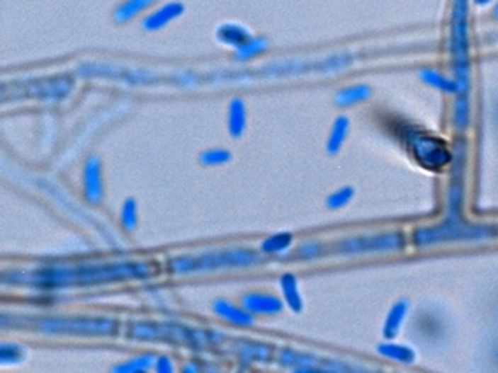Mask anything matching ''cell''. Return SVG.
Masks as SVG:
<instances>
[{
  "mask_svg": "<svg viewBox=\"0 0 498 373\" xmlns=\"http://www.w3.org/2000/svg\"><path fill=\"white\" fill-rule=\"evenodd\" d=\"M267 47H268L267 39H264V37H251L244 46L235 50V58H237L239 62L251 60V58L256 57V54H261L264 51H267Z\"/></svg>",
  "mask_w": 498,
  "mask_h": 373,
  "instance_id": "20",
  "label": "cell"
},
{
  "mask_svg": "<svg viewBox=\"0 0 498 373\" xmlns=\"http://www.w3.org/2000/svg\"><path fill=\"white\" fill-rule=\"evenodd\" d=\"M241 349H239V354H241L244 360H256V361H267L271 357V350L268 347L260 345V343H249V342H242Z\"/></svg>",
  "mask_w": 498,
  "mask_h": 373,
  "instance_id": "25",
  "label": "cell"
},
{
  "mask_svg": "<svg viewBox=\"0 0 498 373\" xmlns=\"http://www.w3.org/2000/svg\"><path fill=\"white\" fill-rule=\"evenodd\" d=\"M154 367H157V372L160 373H171L174 368H172V361L169 360L167 356H162L158 357L157 363H154Z\"/></svg>",
  "mask_w": 498,
  "mask_h": 373,
  "instance_id": "31",
  "label": "cell"
},
{
  "mask_svg": "<svg viewBox=\"0 0 498 373\" xmlns=\"http://www.w3.org/2000/svg\"><path fill=\"white\" fill-rule=\"evenodd\" d=\"M153 356L151 354H144V356L135 357V360L127 361V363H121L118 367L113 368V372H121V373H139V372H146L153 367Z\"/></svg>",
  "mask_w": 498,
  "mask_h": 373,
  "instance_id": "23",
  "label": "cell"
},
{
  "mask_svg": "<svg viewBox=\"0 0 498 373\" xmlns=\"http://www.w3.org/2000/svg\"><path fill=\"white\" fill-rule=\"evenodd\" d=\"M246 128V105L241 98H234L228 105V132L232 137H241Z\"/></svg>",
  "mask_w": 498,
  "mask_h": 373,
  "instance_id": "15",
  "label": "cell"
},
{
  "mask_svg": "<svg viewBox=\"0 0 498 373\" xmlns=\"http://www.w3.org/2000/svg\"><path fill=\"white\" fill-rule=\"evenodd\" d=\"M291 242H293V237L290 234H278L265 239L261 242L260 249L264 254H281L291 246Z\"/></svg>",
  "mask_w": 498,
  "mask_h": 373,
  "instance_id": "22",
  "label": "cell"
},
{
  "mask_svg": "<svg viewBox=\"0 0 498 373\" xmlns=\"http://www.w3.org/2000/svg\"><path fill=\"white\" fill-rule=\"evenodd\" d=\"M470 121V105H468L467 93H460V98L455 103V123L460 130H465Z\"/></svg>",
  "mask_w": 498,
  "mask_h": 373,
  "instance_id": "26",
  "label": "cell"
},
{
  "mask_svg": "<svg viewBox=\"0 0 498 373\" xmlns=\"http://www.w3.org/2000/svg\"><path fill=\"white\" fill-rule=\"evenodd\" d=\"M353 195H355L353 188L349 186L341 188V190H337L335 193H332L330 197L327 198V205L330 207V209H341V207L348 205L349 202H351Z\"/></svg>",
  "mask_w": 498,
  "mask_h": 373,
  "instance_id": "28",
  "label": "cell"
},
{
  "mask_svg": "<svg viewBox=\"0 0 498 373\" xmlns=\"http://www.w3.org/2000/svg\"><path fill=\"white\" fill-rule=\"evenodd\" d=\"M23 360V349L16 343H2L0 347V361L2 365H14Z\"/></svg>",
  "mask_w": 498,
  "mask_h": 373,
  "instance_id": "27",
  "label": "cell"
},
{
  "mask_svg": "<svg viewBox=\"0 0 498 373\" xmlns=\"http://www.w3.org/2000/svg\"><path fill=\"white\" fill-rule=\"evenodd\" d=\"M120 221H121V226H123L127 231H132L135 226H137V204H135L134 198H127V200L123 202Z\"/></svg>",
  "mask_w": 498,
  "mask_h": 373,
  "instance_id": "24",
  "label": "cell"
},
{
  "mask_svg": "<svg viewBox=\"0 0 498 373\" xmlns=\"http://www.w3.org/2000/svg\"><path fill=\"white\" fill-rule=\"evenodd\" d=\"M495 16L498 18V4H497V7H495Z\"/></svg>",
  "mask_w": 498,
  "mask_h": 373,
  "instance_id": "33",
  "label": "cell"
},
{
  "mask_svg": "<svg viewBox=\"0 0 498 373\" xmlns=\"http://www.w3.org/2000/svg\"><path fill=\"white\" fill-rule=\"evenodd\" d=\"M349 132V120L346 116L337 117V120L334 121V127H332L330 137H328V142H327V151L330 154H337L339 149H341L342 142L346 140V137H348Z\"/></svg>",
  "mask_w": 498,
  "mask_h": 373,
  "instance_id": "19",
  "label": "cell"
},
{
  "mask_svg": "<svg viewBox=\"0 0 498 373\" xmlns=\"http://www.w3.org/2000/svg\"><path fill=\"white\" fill-rule=\"evenodd\" d=\"M83 191L88 204L97 205L102 202L104 186H102V165L97 156H90L83 168Z\"/></svg>",
  "mask_w": 498,
  "mask_h": 373,
  "instance_id": "8",
  "label": "cell"
},
{
  "mask_svg": "<svg viewBox=\"0 0 498 373\" xmlns=\"http://www.w3.org/2000/svg\"><path fill=\"white\" fill-rule=\"evenodd\" d=\"M37 328L47 333L72 335H113L116 323L111 319H90V317H44L37 321Z\"/></svg>",
  "mask_w": 498,
  "mask_h": 373,
  "instance_id": "5",
  "label": "cell"
},
{
  "mask_svg": "<svg viewBox=\"0 0 498 373\" xmlns=\"http://www.w3.org/2000/svg\"><path fill=\"white\" fill-rule=\"evenodd\" d=\"M279 282H281L283 297H285L288 306H290L293 312H297V314L302 312V309H304V302H302L300 289H298L297 277L291 275V273H285Z\"/></svg>",
  "mask_w": 498,
  "mask_h": 373,
  "instance_id": "14",
  "label": "cell"
},
{
  "mask_svg": "<svg viewBox=\"0 0 498 373\" xmlns=\"http://www.w3.org/2000/svg\"><path fill=\"white\" fill-rule=\"evenodd\" d=\"M474 2L477 4V6H486V4H489L492 0H474Z\"/></svg>",
  "mask_w": 498,
  "mask_h": 373,
  "instance_id": "32",
  "label": "cell"
},
{
  "mask_svg": "<svg viewBox=\"0 0 498 373\" xmlns=\"http://www.w3.org/2000/svg\"><path fill=\"white\" fill-rule=\"evenodd\" d=\"M151 273V265L139 261H123V263H94L79 267H46L35 272H13L9 275L18 277L14 282L32 284L37 287H64L72 284H104L113 280L146 277Z\"/></svg>",
  "mask_w": 498,
  "mask_h": 373,
  "instance_id": "1",
  "label": "cell"
},
{
  "mask_svg": "<svg viewBox=\"0 0 498 373\" xmlns=\"http://www.w3.org/2000/svg\"><path fill=\"white\" fill-rule=\"evenodd\" d=\"M184 11V6L181 2H169L165 4V6H162L160 9H157L154 13L147 14L146 18L141 21V27L144 30H160V28H164L165 25L171 23L172 20H176V18L181 16Z\"/></svg>",
  "mask_w": 498,
  "mask_h": 373,
  "instance_id": "10",
  "label": "cell"
},
{
  "mask_svg": "<svg viewBox=\"0 0 498 373\" xmlns=\"http://www.w3.org/2000/svg\"><path fill=\"white\" fill-rule=\"evenodd\" d=\"M261 263L258 254L246 249L216 251L198 256H179L169 261V268L174 273H200L221 270V268H246Z\"/></svg>",
  "mask_w": 498,
  "mask_h": 373,
  "instance_id": "2",
  "label": "cell"
},
{
  "mask_svg": "<svg viewBox=\"0 0 498 373\" xmlns=\"http://www.w3.org/2000/svg\"><path fill=\"white\" fill-rule=\"evenodd\" d=\"M468 0H455L451 18V57L456 74V93L468 91Z\"/></svg>",
  "mask_w": 498,
  "mask_h": 373,
  "instance_id": "3",
  "label": "cell"
},
{
  "mask_svg": "<svg viewBox=\"0 0 498 373\" xmlns=\"http://www.w3.org/2000/svg\"><path fill=\"white\" fill-rule=\"evenodd\" d=\"M378 352L388 360L397 361V363L411 365L416 361L414 350L407 345H398V343H381L378 347Z\"/></svg>",
  "mask_w": 498,
  "mask_h": 373,
  "instance_id": "16",
  "label": "cell"
},
{
  "mask_svg": "<svg viewBox=\"0 0 498 373\" xmlns=\"http://www.w3.org/2000/svg\"><path fill=\"white\" fill-rule=\"evenodd\" d=\"M400 234H381L374 237L348 239L339 242L337 251L342 254H363V253H390L402 247Z\"/></svg>",
  "mask_w": 498,
  "mask_h": 373,
  "instance_id": "6",
  "label": "cell"
},
{
  "mask_svg": "<svg viewBox=\"0 0 498 373\" xmlns=\"http://www.w3.org/2000/svg\"><path fill=\"white\" fill-rule=\"evenodd\" d=\"M216 39L223 46H230L239 50L251 39L249 30L239 23H223L216 28Z\"/></svg>",
  "mask_w": 498,
  "mask_h": 373,
  "instance_id": "12",
  "label": "cell"
},
{
  "mask_svg": "<svg viewBox=\"0 0 498 373\" xmlns=\"http://www.w3.org/2000/svg\"><path fill=\"white\" fill-rule=\"evenodd\" d=\"M368 95H370V88L367 84H355V86L344 88V90L339 91L335 95V103L341 107H348V105H355L358 102L367 101Z\"/></svg>",
  "mask_w": 498,
  "mask_h": 373,
  "instance_id": "17",
  "label": "cell"
},
{
  "mask_svg": "<svg viewBox=\"0 0 498 373\" xmlns=\"http://www.w3.org/2000/svg\"><path fill=\"white\" fill-rule=\"evenodd\" d=\"M213 310L216 316H220L221 319L228 321V323L235 324V326H253L254 323L253 314L248 312L244 306L239 309V306L228 304V302L225 300H214Z\"/></svg>",
  "mask_w": 498,
  "mask_h": 373,
  "instance_id": "11",
  "label": "cell"
},
{
  "mask_svg": "<svg viewBox=\"0 0 498 373\" xmlns=\"http://www.w3.org/2000/svg\"><path fill=\"white\" fill-rule=\"evenodd\" d=\"M488 231L485 228H468V226H437V228H423V230L416 231L414 239L416 243L419 246H426V243L442 242L448 239H482L488 237Z\"/></svg>",
  "mask_w": 498,
  "mask_h": 373,
  "instance_id": "7",
  "label": "cell"
},
{
  "mask_svg": "<svg viewBox=\"0 0 498 373\" xmlns=\"http://www.w3.org/2000/svg\"><path fill=\"white\" fill-rule=\"evenodd\" d=\"M321 254V243L315 242V240H309V242L302 243L297 251L298 258H304V260H311V258H316Z\"/></svg>",
  "mask_w": 498,
  "mask_h": 373,
  "instance_id": "30",
  "label": "cell"
},
{
  "mask_svg": "<svg viewBox=\"0 0 498 373\" xmlns=\"http://www.w3.org/2000/svg\"><path fill=\"white\" fill-rule=\"evenodd\" d=\"M242 306L251 314H264V316H272L279 314L283 310V302L274 294L267 293H248L241 298Z\"/></svg>",
  "mask_w": 498,
  "mask_h": 373,
  "instance_id": "9",
  "label": "cell"
},
{
  "mask_svg": "<svg viewBox=\"0 0 498 373\" xmlns=\"http://www.w3.org/2000/svg\"><path fill=\"white\" fill-rule=\"evenodd\" d=\"M404 139L414 160L423 168L438 172L451 161V151H449L448 144L438 137L411 128Z\"/></svg>",
  "mask_w": 498,
  "mask_h": 373,
  "instance_id": "4",
  "label": "cell"
},
{
  "mask_svg": "<svg viewBox=\"0 0 498 373\" xmlns=\"http://www.w3.org/2000/svg\"><path fill=\"white\" fill-rule=\"evenodd\" d=\"M232 158L227 149H209L200 154V163L204 165H223Z\"/></svg>",
  "mask_w": 498,
  "mask_h": 373,
  "instance_id": "29",
  "label": "cell"
},
{
  "mask_svg": "<svg viewBox=\"0 0 498 373\" xmlns=\"http://www.w3.org/2000/svg\"><path fill=\"white\" fill-rule=\"evenodd\" d=\"M153 2L154 0H125V2L121 4V6H118L116 11H114V21H116V23H127V21H130L134 16H137L141 11L149 7Z\"/></svg>",
  "mask_w": 498,
  "mask_h": 373,
  "instance_id": "18",
  "label": "cell"
},
{
  "mask_svg": "<svg viewBox=\"0 0 498 373\" xmlns=\"http://www.w3.org/2000/svg\"><path fill=\"white\" fill-rule=\"evenodd\" d=\"M419 77H421L423 83H426L428 86H434L437 88V90L448 91V93H455L456 91V83H453V81H449L448 77L435 72V70H430V69L421 70V72H419Z\"/></svg>",
  "mask_w": 498,
  "mask_h": 373,
  "instance_id": "21",
  "label": "cell"
},
{
  "mask_svg": "<svg viewBox=\"0 0 498 373\" xmlns=\"http://www.w3.org/2000/svg\"><path fill=\"white\" fill-rule=\"evenodd\" d=\"M407 312H409V302L407 300L397 302V304L392 306V310L388 312V316H386L385 326H383V337L388 340L397 337L402 324H404Z\"/></svg>",
  "mask_w": 498,
  "mask_h": 373,
  "instance_id": "13",
  "label": "cell"
}]
</instances>
